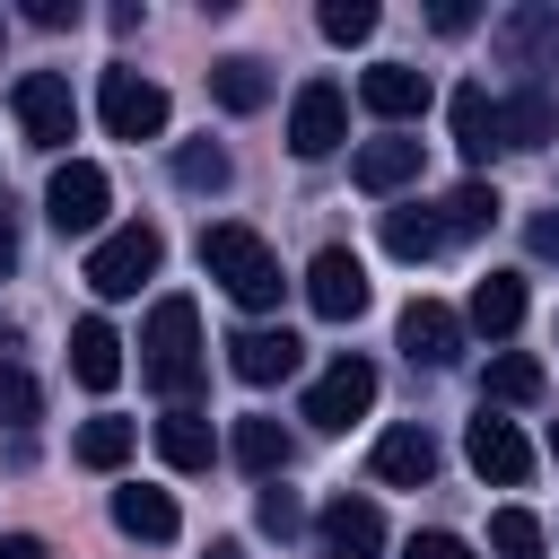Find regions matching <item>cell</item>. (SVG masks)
Segmentation results:
<instances>
[{"mask_svg": "<svg viewBox=\"0 0 559 559\" xmlns=\"http://www.w3.org/2000/svg\"><path fill=\"white\" fill-rule=\"evenodd\" d=\"M201 271H210L245 314H271V306H280V288H288V280H280V253H271L253 227H236V218L201 227Z\"/></svg>", "mask_w": 559, "mask_h": 559, "instance_id": "obj_1", "label": "cell"}, {"mask_svg": "<svg viewBox=\"0 0 559 559\" xmlns=\"http://www.w3.org/2000/svg\"><path fill=\"white\" fill-rule=\"evenodd\" d=\"M140 376H148L175 411L201 393V314H192V297H157V306H148V332H140Z\"/></svg>", "mask_w": 559, "mask_h": 559, "instance_id": "obj_2", "label": "cell"}, {"mask_svg": "<svg viewBox=\"0 0 559 559\" xmlns=\"http://www.w3.org/2000/svg\"><path fill=\"white\" fill-rule=\"evenodd\" d=\"M157 262H166V236H157L148 218H131V227L96 236V253H87V288H96V297H140V280H157Z\"/></svg>", "mask_w": 559, "mask_h": 559, "instance_id": "obj_3", "label": "cell"}, {"mask_svg": "<svg viewBox=\"0 0 559 559\" xmlns=\"http://www.w3.org/2000/svg\"><path fill=\"white\" fill-rule=\"evenodd\" d=\"M9 105H17V122H26L35 148H70V131H79V96H70L61 70H26V79L9 87Z\"/></svg>", "mask_w": 559, "mask_h": 559, "instance_id": "obj_4", "label": "cell"}, {"mask_svg": "<svg viewBox=\"0 0 559 559\" xmlns=\"http://www.w3.org/2000/svg\"><path fill=\"white\" fill-rule=\"evenodd\" d=\"M96 114H105V131H114V140H157V131H166V87L114 61V70H105V87H96Z\"/></svg>", "mask_w": 559, "mask_h": 559, "instance_id": "obj_5", "label": "cell"}, {"mask_svg": "<svg viewBox=\"0 0 559 559\" xmlns=\"http://www.w3.org/2000/svg\"><path fill=\"white\" fill-rule=\"evenodd\" d=\"M105 201H114V183H105V166H87V157L52 166V183H44V218H52L61 236H96V227H105Z\"/></svg>", "mask_w": 559, "mask_h": 559, "instance_id": "obj_6", "label": "cell"}, {"mask_svg": "<svg viewBox=\"0 0 559 559\" xmlns=\"http://www.w3.org/2000/svg\"><path fill=\"white\" fill-rule=\"evenodd\" d=\"M349 140V96L332 87V79H306L297 96H288V148L297 157H332Z\"/></svg>", "mask_w": 559, "mask_h": 559, "instance_id": "obj_7", "label": "cell"}, {"mask_svg": "<svg viewBox=\"0 0 559 559\" xmlns=\"http://www.w3.org/2000/svg\"><path fill=\"white\" fill-rule=\"evenodd\" d=\"M367 402H376V367H367V358H349V349L306 384V419H314L323 437H332V428H349V419H367Z\"/></svg>", "mask_w": 559, "mask_h": 559, "instance_id": "obj_8", "label": "cell"}, {"mask_svg": "<svg viewBox=\"0 0 559 559\" xmlns=\"http://www.w3.org/2000/svg\"><path fill=\"white\" fill-rule=\"evenodd\" d=\"M306 306H314L323 323H349V314H367V262H358L349 245H323V253L306 262Z\"/></svg>", "mask_w": 559, "mask_h": 559, "instance_id": "obj_9", "label": "cell"}, {"mask_svg": "<svg viewBox=\"0 0 559 559\" xmlns=\"http://www.w3.org/2000/svg\"><path fill=\"white\" fill-rule=\"evenodd\" d=\"M463 454H472V472H480V480H498V489H515V480L533 472V445H524V428H515V419H498L489 402H480V419L463 428Z\"/></svg>", "mask_w": 559, "mask_h": 559, "instance_id": "obj_10", "label": "cell"}, {"mask_svg": "<svg viewBox=\"0 0 559 559\" xmlns=\"http://www.w3.org/2000/svg\"><path fill=\"white\" fill-rule=\"evenodd\" d=\"M314 533H323V559H376L384 550V507L341 489V498L314 507Z\"/></svg>", "mask_w": 559, "mask_h": 559, "instance_id": "obj_11", "label": "cell"}, {"mask_svg": "<svg viewBox=\"0 0 559 559\" xmlns=\"http://www.w3.org/2000/svg\"><path fill=\"white\" fill-rule=\"evenodd\" d=\"M498 44H507V61L515 70H533V87L559 70V9L550 0H533V9H507L498 17Z\"/></svg>", "mask_w": 559, "mask_h": 559, "instance_id": "obj_12", "label": "cell"}, {"mask_svg": "<svg viewBox=\"0 0 559 559\" xmlns=\"http://www.w3.org/2000/svg\"><path fill=\"white\" fill-rule=\"evenodd\" d=\"M402 358H411V367H454V358H463V314L437 306V297L402 306Z\"/></svg>", "mask_w": 559, "mask_h": 559, "instance_id": "obj_13", "label": "cell"}, {"mask_svg": "<svg viewBox=\"0 0 559 559\" xmlns=\"http://www.w3.org/2000/svg\"><path fill=\"white\" fill-rule=\"evenodd\" d=\"M297 358H306V341L280 323V332H262V323H245L236 341H227V367L245 376V384H288L297 376Z\"/></svg>", "mask_w": 559, "mask_h": 559, "instance_id": "obj_14", "label": "cell"}, {"mask_svg": "<svg viewBox=\"0 0 559 559\" xmlns=\"http://www.w3.org/2000/svg\"><path fill=\"white\" fill-rule=\"evenodd\" d=\"M358 105L384 114V122H419V114H428V70H411V61H376V70L358 79Z\"/></svg>", "mask_w": 559, "mask_h": 559, "instance_id": "obj_15", "label": "cell"}, {"mask_svg": "<svg viewBox=\"0 0 559 559\" xmlns=\"http://www.w3.org/2000/svg\"><path fill=\"white\" fill-rule=\"evenodd\" d=\"M376 480L384 489H428L437 480V437L428 428H384L376 437Z\"/></svg>", "mask_w": 559, "mask_h": 559, "instance_id": "obj_16", "label": "cell"}, {"mask_svg": "<svg viewBox=\"0 0 559 559\" xmlns=\"http://www.w3.org/2000/svg\"><path fill=\"white\" fill-rule=\"evenodd\" d=\"M542 140H559V96L524 79V87L498 105V148H542Z\"/></svg>", "mask_w": 559, "mask_h": 559, "instance_id": "obj_17", "label": "cell"}, {"mask_svg": "<svg viewBox=\"0 0 559 559\" xmlns=\"http://www.w3.org/2000/svg\"><path fill=\"white\" fill-rule=\"evenodd\" d=\"M70 376H79L87 393H114V376H122V341H114V323H105V314L70 323Z\"/></svg>", "mask_w": 559, "mask_h": 559, "instance_id": "obj_18", "label": "cell"}, {"mask_svg": "<svg viewBox=\"0 0 559 559\" xmlns=\"http://www.w3.org/2000/svg\"><path fill=\"white\" fill-rule=\"evenodd\" d=\"M227 454H236V463H245L253 480H280V472L297 463V437H288L280 419H262V411H253V419H236V437H227Z\"/></svg>", "mask_w": 559, "mask_h": 559, "instance_id": "obj_19", "label": "cell"}, {"mask_svg": "<svg viewBox=\"0 0 559 559\" xmlns=\"http://www.w3.org/2000/svg\"><path fill=\"white\" fill-rule=\"evenodd\" d=\"M349 175H358V192H402V183L419 175V140L384 131V140H367V148L349 157Z\"/></svg>", "mask_w": 559, "mask_h": 559, "instance_id": "obj_20", "label": "cell"}, {"mask_svg": "<svg viewBox=\"0 0 559 559\" xmlns=\"http://www.w3.org/2000/svg\"><path fill=\"white\" fill-rule=\"evenodd\" d=\"M498 210H507V201H498V183H480V175H472V183H454V192L437 201V236H445V245H454V236H489V227H498Z\"/></svg>", "mask_w": 559, "mask_h": 559, "instance_id": "obj_21", "label": "cell"}, {"mask_svg": "<svg viewBox=\"0 0 559 559\" xmlns=\"http://www.w3.org/2000/svg\"><path fill=\"white\" fill-rule=\"evenodd\" d=\"M463 323H472V332H489V341H507V332L524 323V280H515V271H489V280L472 288Z\"/></svg>", "mask_w": 559, "mask_h": 559, "instance_id": "obj_22", "label": "cell"}, {"mask_svg": "<svg viewBox=\"0 0 559 559\" xmlns=\"http://www.w3.org/2000/svg\"><path fill=\"white\" fill-rule=\"evenodd\" d=\"M157 454H166L175 472H210V463H218V437H210V419L183 402V411H166V419H157Z\"/></svg>", "mask_w": 559, "mask_h": 559, "instance_id": "obj_23", "label": "cell"}, {"mask_svg": "<svg viewBox=\"0 0 559 559\" xmlns=\"http://www.w3.org/2000/svg\"><path fill=\"white\" fill-rule=\"evenodd\" d=\"M210 96H218L227 114H253V105H271V61H253V52H227V61H210Z\"/></svg>", "mask_w": 559, "mask_h": 559, "instance_id": "obj_24", "label": "cell"}, {"mask_svg": "<svg viewBox=\"0 0 559 559\" xmlns=\"http://www.w3.org/2000/svg\"><path fill=\"white\" fill-rule=\"evenodd\" d=\"M454 148L472 157V166H489L498 157V105H489V87H454Z\"/></svg>", "mask_w": 559, "mask_h": 559, "instance_id": "obj_25", "label": "cell"}, {"mask_svg": "<svg viewBox=\"0 0 559 559\" xmlns=\"http://www.w3.org/2000/svg\"><path fill=\"white\" fill-rule=\"evenodd\" d=\"M114 524H122L131 542H175V524H183V515H175V498H166V489H140V480H131V489H114Z\"/></svg>", "mask_w": 559, "mask_h": 559, "instance_id": "obj_26", "label": "cell"}, {"mask_svg": "<svg viewBox=\"0 0 559 559\" xmlns=\"http://www.w3.org/2000/svg\"><path fill=\"white\" fill-rule=\"evenodd\" d=\"M480 402H489V411H498V402H542V358L498 349V358H489V376H480Z\"/></svg>", "mask_w": 559, "mask_h": 559, "instance_id": "obj_27", "label": "cell"}, {"mask_svg": "<svg viewBox=\"0 0 559 559\" xmlns=\"http://www.w3.org/2000/svg\"><path fill=\"white\" fill-rule=\"evenodd\" d=\"M175 183H183V192H227V183H236V157H227L218 140H183V148H175Z\"/></svg>", "mask_w": 559, "mask_h": 559, "instance_id": "obj_28", "label": "cell"}, {"mask_svg": "<svg viewBox=\"0 0 559 559\" xmlns=\"http://www.w3.org/2000/svg\"><path fill=\"white\" fill-rule=\"evenodd\" d=\"M437 245H445V236H437V210H419V201H411V210H384V253H393V262H428Z\"/></svg>", "mask_w": 559, "mask_h": 559, "instance_id": "obj_29", "label": "cell"}, {"mask_svg": "<svg viewBox=\"0 0 559 559\" xmlns=\"http://www.w3.org/2000/svg\"><path fill=\"white\" fill-rule=\"evenodd\" d=\"M70 454H79L87 472H122V463H131V419H87Z\"/></svg>", "mask_w": 559, "mask_h": 559, "instance_id": "obj_30", "label": "cell"}, {"mask_svg": "<svg viewBox=\"0 0 559 559\" xmlns=\"http://www.w3.org/2000/svg\"><path fill=\"white\" fill-rule=\"evenodd\" d=\"M542 542H550L542 515H524V507H498V515H489V550H498V559H542Z\"/></svg>", "mask_w": 559, "mask_h": 559, "instance_id": "obj_31", "label": "cell"}, {"mask_svg": "<svg viewBox=\"0 0 559 559\" xmlns=\"http://www.w3.org/2000/svg\"><path fill=\"white\" fill-rule=\"evenodd\" d=\"M35 411H44V384L26 367H0V419L9 428H35Z\"/></svg>", "mask_w": 559, "mask_h": 559, "instance_id": "obj_32", "label": "cell"}, {"mask_svg": "<svg viewBox=\"0 0 559 559\" xmlns=\"http://www.w3.org/2000/svg\"><path fill=\"white\" fill-rule=\"evenodd\" d=\"M323 35L332 44H367L376 35V0H323Z\"/></svg>", "mask_w": 559, "mask_h": 559, "instance_id": "obj_33", "label": "cell"}, {"mask_svg": "<svg viewBox=\"0 0 559 559\" xmlns=\"http://www.w3.org/2000/svg\"><path fill=\"white\" fill-rule=\"evenodd\" d=\"M253 515H262V533H280V542H288V533L306 524V507H297V489H280V480H262V498H253Z\"/></svg>", "mask_w": 559, "mask_h": 559, "instance_id": "obj_34", "label": "cell"}, {"mask_svg": "<svg viewBox=\"0 0 559 559\" xmlns=\"http://www.w3.org/2000/svg\"><path fill=\"white\" fill-rule=\"evenodd\" d=\"M402 559H472V542H463V533H411Z\"/></svg>", "mask_w": 559, "mask_h": 559, "instance_id": "obj_35", "label": "cell"}, {"mask_svg": "<svg viewBox=\"0 0 559 559\" xmlns=\"http://www.w3.org/2000/svg\"><path fill=\"white\" fill-rule=\"evenodd\" d=\"M35 26H79V0H26Z\"/></svg>", "mask_w": 559, "mask_h": 559, "instance_id": "obj_36", "label": "cell"}, {"mask_svg": "<svg viewBox=\"0 0 559 559\" xmlns=\"http://www.w3.org/2000/svg\"><path fill=\"white\" fill-rule=\"evenodd\" d=\"M428 17H437V35H463V26H472V17H480V9H472V0H437V9H428Z\"/></svg>", "mask_w": 559, "mask_h": 559, "instance_id": "obj_37", "label": "cell"}, {"mask_svg": "<svg viewBox=\"0 0 559 559\" xmlns=\"http://www.w3.org/2000/svg\"><path fill=\"white\" fill-rule=\"evenodd\" d=\"M524 245H533V253H542V262H559V218H550V210H542V218H533V227H524Z\"/></svg>", "mask_w": 559, "mask_h": 559, "instance_id": "obj_38", "label": "cell"}, {"mask_svg": "<svg viewBox=\"0 0 559 559\" xmlns=\"http://www.w3.org/2000/svg\"><path fill=\"white\" fill-rule=\"evenodd\" d=\"M0 559H52V550H44L35 533H0Z\"/></svg>", "mask_w": 559, "mask_h": 559, "instance_id": "obj_39", "label": "cell"}, {"mask_svg": "<svg viewBox=\"0 0 559 559\" xmlns=\"http://www.w3.org/2000/svg\"><path fill=\"white\" fill-rule=\"evenodd\" d=\"M17 271V227H9V210H0V280Z\"/></svg>", "mask_w": 559, "mask_h": 559, "instance_id": "obj_40", "label": "cell"}, {"mask_svg": "<svg viewBox=\"0 0 559 559\" xmlns=\"http://www.w3.org/2000/svg\"><path fill=\"white\" fill-rule=\"evenodd\" d=\"M9 349H17V323H9V314H0V367H17V358H9Z\"/></svg>", "mask_w": 559, "mask_h": 559, "instance_id": "obj_41", "label": "cell"}, {"mask_svg": "<svg viewBox=\"0 0 559 559\" xmlns=\"http://www.w3.org/2000/svg\"><path fill=\"white\" fill-rule=\"evenodd\" d=\"M201 559H245V542H210V550H201Z\"/></svg>", "mask_w": 559, "mask_h": 559, "instance_id": "obj_42", "label": "cell"}, {"mask_svg": "<svg viewBox=\"0 0 559 559\" xmlns=\"http://www.w3.org/2000/svg\"><path fill=\"white\" fill-rule=\"evenodd\" d=\"M550 454H559V428H550Z\"/></svg>", "mask_w": 559, "mask_h": 559, "instance_id": "obj_43", "label": "cell"}]
</instances>
